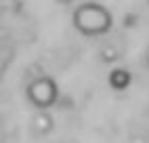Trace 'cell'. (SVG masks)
Masks as SVG:
<instances>
[{
  "label": "cell",
  "instance_id": "6da1fadb",
  "mask_svg": "<svg viewBox=\"0 0 149 143\" xmlns=\"http://www.w3.org/2000/svg\"><path fill=\"white\" fill-rule=\"evenodd\" d=\"M72 21H74V27L82 36L97 38V36H103V34L109 32L113 19H111V13H109L103 4H99V2H84V4H80L74 11Z\"/></svg>",
  "mask_w": 149,
  "mask_h": 143
},
{
  "label": "cell",
  "instance_id": "7a4b0ae2",
  "mask_svg": "<svg viewBox=\"0 0 149 143\" xmlns=\"http://www.w3.org/2000/svg\"><path fill=\"white\" fill-rule=\"evenodd\" d=\"M59 99V86L53 78L40 76L27 84V101L38 109H48Z\"/></svg>",
  "mask_w": 149,
  "mask_h": 143
},
{
  "label": "cell",
  "instance_id": "3957f363",
  "mask_svg": "<svg viewBox=\"0 0 149 143\" xmlns=\"http://www.w3.org/2000/svg\"><path fill=\"white\" fill-rule=\"evenodd\" d=\"M132 82V76L130 72L124 69V67H116L113 72H109V86L113 90H126Z\"/></svg>",
  "mask_w": 149,
  "mask_h": 143
},
{
  "label": "cell",
  "instance_id": "277c9868",
  "mask_svg": "<svg viewBox=\"0 0 149 143\" xmlns=\"http://www.w3.org/2000/svg\"><path fill=\"white\" fill-rule=\"evenodd\" d=\"M57 2H59V4H72L74 0H57Z\"/></svg>",
  "mask_w": 149,
  "mask_h": 143
},
{
  "label": "cell",
  "instance_id": "5b68a950",
  "mask_svg": "<svg viewBox=\"0 0 149 143\" xmlns=\"http://www.w3.org/2000/svg\"><path fill=\"white\" fill-rule=\"evenodd\" d=\"M145 59H147V63H149V46H147V50H145Z\"/></svg>",
  "mask_w": 149,
  "mask_h": 143
},
{
  "label": "cell",
  "instance_id": "8992f818",
  "mask_svg": "<svg viewBox=\"0 0 149 143\" xmlns=\"http://www.w3.org/2000/svg\"><path fill=\"white\" fill-rule=\"evenodd\" d=\"M147 2H149V0H147Z\"/></svg>",
  "mask_w": 149,
  "mask_h": 143
}]
</instances>
